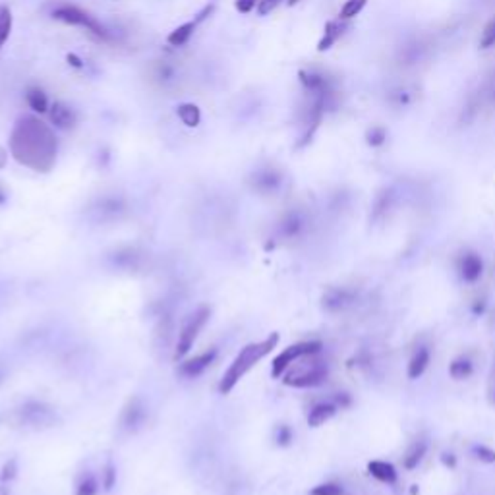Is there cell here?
Returning <instances> with one entry per match:
<instances>
[{
    "label": "cell",
    "instance_id": "1",
    "mask_svg": "<svg viewBox=\"0 0 495 495\" xmlns=\"http://www.w3.org/2000/svg\"><path fill=\"white\" fill-rule=\"evenodd\" d=\"M10 151L20 165L49 173L57 161L59 142L47 124L35 117H23L12 130Z\"/></svg>",
    "mask_w": 495,
    "mask_h": 495
},
{
    "label": "cell",
    "instance_id": "2",
    "mask_svg": "<svg viewBox=\"0 0 495 495\" xmlns=\"http://www.w3.org/2000/svg\"><path fill=\"white\" fill-rule=\"evenodd\" d=\"M277 342H279V335L273 333V335H269L267 339L246 344V347L234 356V360L231 362V366H229L226 371L223 373L219 391H221L223 395L231 393V391L242 381L244 376H246L250 369L255 368V366H258L267 354H271V350L277 347Z\"/></svg>",
    "mask_w": 495,
    "mask_h": 495
},
{
    "label": "cell",
    "instance_id": "3",
    "mask_svg": "<svg viewBox=\"0 0 495 495\" xmlns=\"http://www.w3.org/2000/svg\"><path fill=\"white\" fill-rule=\"evenodd\" d=\"M316 356V354H313ZM313 356H310V362L308 364H302V358H298L291 368L287 369L282 373V381L289 385V387H296V389H310V387H318L321 383L327 381V376L329 371L325 368L323 362H316L311 360Z\"/></svg>",
    "mask_w": 495,
    "mask_h": 495
},
{
    "label": "cell",
    "instance_id": "4",
    "mask_svg": "<svg viewBox=\"0 0 495 495\" xmlns=\"http://www.w3.org/2000/svg\"><path fill=\"white\" fill-rule=\"evenodd\" d=\"M52 18L55 20L64 21L68 26H76V28H84L86 31H89L91 35H95L97 39L101 41H115V35L113 31H108L103 23L99 20H95L89 12L81 10L79 6H74V4H60L52 10Z\"/></svg>",
    "mask_w": 495,
    "mask_h": 495
},
{
    "label": "cell",
    "instance_id": "5",
    "mask_svg": "<svg viewBox=\"0 0 495 495\" xmlns=\"http://www.w3.org/2000/svg\"><path fill=\"white\" fill-rule=\"evenodd\" d=\"M209 316H211V310L207 306H200L197 310H194L182 323V327L178 331L176 335V342L175 349H173V358L175 360H182L186 358V354L192 350L194 342L200 337V333L207 325L209 321Z\"/></svg>",
    "mask_w": 495,
    "mask_h": 495
},
{
    "label": "cell",
    "instance_id": "6",
    "mask_svg": "<svg viewBox=\"0 0 495 495\" xmlns=\"http://www.w3.org/2000/svg\"><path fill=\"white\" fill-rule=\"evenodd\" d=\"M107 263L117 271L136 275V273H146L151 267V255L136 246H122L107 253Z\"/></svg>",
    "mask_w": 495,
    "mask_h": 495
},
{
    "label": "cell",
    "instance_id": "7",
    "mask_svg": "<svg viewBox=\"0 0 495 495\" xmlns=\"http://www.w3.org/2000/svg\"><path fill=\"white\" fill-rule=\"evenodd\" d=\"M16 420L30 429H45L57 422V410L41 400H28L16 410Z\"/></svg>",
    "mask_w": 495,
    "mask_h": 495
},
{
    "label": "cell",
    "instance_id": "8",
    "mask_svg": "<svg viewBox=\"0 0 495 495\" xmlns=\"http://www.w3.org/2000/svg\"><path fill=\"white\" fill-rule=\"evenodd\" d=\"M321 349H323V344L320 340H304V342H296L289 349H284L277 358L273 360V378H282V373L291 368L296 360L302 358V356H310V354H320Z\"/></svg>",
    "mask_w": 495,
    "mask_h": 495
},
{
    "label": "cell",
    "instance_id": "9",
    "mask_svg": "<svg viewBox=\"0 0 495 495\" xmlns=\"http://www.w3.org/2000/svg\"><path fill=\"white\" fill-rule=\"evenodd\" d=\"M128 211V204L120 195H103L89 207V217L95 223H115L120 221Z\"/></svg>",
    "mask_w": 495,
    "mask_h": 495
},
{
    "label": "cell",
    "instance_id": "10",
    "mask_svg": "<svg viewBox=\"0 0 495 495\" xmlns=\"http://www.w3.org/2000/svg\"><path fill=\"white\" fill-rule=\"evenodd\" d=\"M147 420V407L146 402L139 397H132L128 400L120 418H118V427L124 434H136L137 429H142Z\"/></svg>",
    "mask_w": 495,
    "mask_h": 495
},
{
    "label": "cell",
    "instance_id": "11",
    "mask_svg": "<svg viewBox=\"0 0 495 495\" xmlns=\"http://www.w3.org/2000/svg\"><path fill=\"white\" fill-rule=\"evenodd\" d=\"M248 184L255 194L260 195H273L279 192L282 186V173L273 168V166H263L253 171L252 176L248 178Z\"/></svg>",
    "mask_w": 495,
    "mask_h": 495
},
{
    "label": "cell",
    "instance_id": "12",
    "mask_svg": "<svg viewBox=\"0 0 495 495\" xmlns=\"http://www.w3.org/2000/svg\"><path fill=\"white\" fill-rule=\"evenodd\" d=\"M304 231H306V215L298 209H292L289 213H284L281 217V221L277 223V238L284 240V242L300 238Z\"/></svg>",
    "mask_w": 495,
    "mask_h": 495
},
{
    "label": "cell",
    "instance_id": "13",
    "mask_svg": "<svg viewBox=\"0 0 495 495\" xmlns=\"http://www.w3.org/2000/svg\"><path fill=\"white\" fill-rule=\"evenodd\" d=\"M354 302H356V292L350 291V289L333 287V289H329L323 294L321 306H323V310L329 311V313H339V311H344L347 308H350Z\"/></svg>",
    "mask_w": 495,
    "mask_h": 495
},
{
    "label": "cell",
    "instance_id": "14",
    "mask_svg": "<svg viewBox=\"0 0 495 495\" xmlns=\"http://www.w3.org/2000/svg\"><path fill=\"white\" fill-rule=\"evenodd\" d=\"M215 358H217V350L215 349L200 352V354H195L194 358L184 360V362L180 364V368H178V373H180L182 378H188V379L197 378V376H202L205 369L213 364Z\"/></svg>",
    "mask_w": 495,
    "mask_h": 495
},
{
    "label": "cell",
    "instance_id": "15",
    "mask_svg": "<svg viewBox=\"0 0 495 495\" xmlns=\"http://www.w3.org/2000/svg\"><path fill=\"white\" fill-rule=\"evenodd\" d=\"M49 117H50V122H52V126L60 128V130H70V128H74L78 124V115H76V110L72 107H68L66 103H62V101H57V103L50 105Z\"/></svg>",
    "mask_w": 495,
    "mask_h": 495
},
{
    "label": "cell",
    "instance_id": "16",
    "mask_svg": "<svg viewBox=\"0 0 495 495\" xmlns=\"http://www.w3.org/2000/svg\"><path fill=\"white\" fill-rule=\"evenodd\" d=\"M175 339V320L171 318V313H163L159 318V323L155 327V349L157 350H171Z\"/></svg>",
    "mask_w": 495,
    "mask_h": 495
},
{
    "label": "cell",
    "instance_id": "17",
    "mask_svg": "<svg viewBox=\"0 0 495 495\" xmlns=\"http://www.w3.org/2000/svg\"><path fill=\"white\" fill-rule=\"evenodd\" d=\"M458 271H460L463 281L476 282L480 277H482V273H484V263H482V260H480L478 253H466V255L460 258Z\"/></svg>",
    "mask_w": 495,
    "mask_h": 495
},
{
    "label": "cell",
    "instance_id": "18",
    "mask_svg": "<svg viewBox=\"0 0 495 495\" xmlns=\"http://www.w3.org/2000/svg\"><path fill=\"white\" fill-rule=\"evenodd\" d=\"M335 414H337V405H333V402H318L316 407H311L310 414H308V424L311 427H320L325 422H329Z\"/></svg>",
    "mask_w": 495,
    "mask_h": 495
},
{
    "label": "cell",
    "instance_id": "19",
    "mask_svg": "<svg viewBox=\"0 0 495 495\" xmlns=\"http://www.w3.org/2000/svg\"><path fill=\"white\" fill-rule=\"evenodd\" d=\"M368 472L376 480L383 482V484H395L397 482V470L395 466L389 465L385 460H371L368 465Z\"/></svg>",
    "mask_w": 495,
    "mask_h": 495
},
{
    "label": "cell",
    "instance_id": "20",
    "mask_svg": "<svg viewBox=\"0 0 495 495\" xmlns=\"http://www.w3.org/2000/svg\"><path fill=\"white\" fill-rule=\"evenodd\" d=\"M429 366V350L427 349H418L414 352V356L408 362V378L418 379L424 376V371Z\"/></svg>",
    "mask_w": 495,
    "mask_h": 495
},
{
    "label": "cell",
    "instance_id": "21",
    "mask_svg": "<svg viewBox=\"0 0 495 495\" xmlns=\"http://www.w3.org/2000/svg\"><path fill=\"white\" fill-rule=\"evenodd\" d=\"M197 23H200L197 20L186 21V23H182V26H178L175 31H171V33H168V37H166L168 45H173V47H182V45H186V43L190 41V37L194 35Z\"/></svg>",
    "mask_w": 495,
    "mask_h": 495
},
{
    "label": "cell",
    "instance_id": "22",
    "mask_svg": "<svg viewBox=\"0 0 495 495\" xmlns=\"http://www.w3.org/2000/svg\"><path fill=\"white\" fill-rule=\"evenodd\" d=\"M26 101H28V105L33 113H49V99H47V93L39 88H30L28 89V93H26Z\"/></svg>",
    "mask_w": 495,
    "mask_h": 495
},
{
    "label": "cell",
    "instance_id": "23",
    "mask_svg": "<svg viewBox=\"0 0 495 495\" xmlns=\"http://www.w3.org/2000/svg\"><path fill=\"white\" fill-rule=\"evenodd\" d=\"M176 115L182 120V124H186L188 128L200 126V122H202V110L194 103H182L176 110Z\"/></svg>",
    "mask_w": 495,
    "mask_h": 495
},
{
    "label": "cell",
    "instance_id": "24",
    "mask_svg": "<svg viewBox=\"0 0 495 495\" xmlns=\"http://www.w3.org/2000/svg\"><path fill=\"white\" fill-rule=\"evenodd\" d=\"M426 449H427L426 441H414L412 445L408 447V451L405 453V458H402L405 468H408V470L416 468V466L420 465V460H422L424 455H426Z\"/></svg>",
    "mask_w": 495,
    "mask_h": 495
},
{
    "label": "cell",
    "instance_id": "25",
    "mask_svg": "<svg viewBox=\"0 0 495 495\" xmlns=\"http://www.w3.org/2000/svg\"><path fill=\"white\" fill-rule=\"evenodd\" d=\"M449 376L456 379V381L470 378V376H472V362L466 358V356L455 358L449 364Z\"/></svg>",
    "mask_w": 495,
    "mask_h": 495
},
{
    "label": "cell",
    "instance_id": "26",
    "mask_svg": "<svg viewBox=\"0 0 495 495\" xmlns=\"http://www.w3.org/2000/svg\"><path fill=\"white\" fill-rule=\"evenodd\" d=\"M99 482L91 472H84L76 482V495H97Z\"/></svg>",
    "mask_w": 495,
    "mask_h": 495
},
{
    "label": "cell",
    "instance_id": "27",
    "mask_svg": "<svg viewBox=\"0 0 495 495\" xmlns=\"http://www.w3.org/2000/svg\"><path fill=\"white\" fill-rule=\"evenodd\" d=\"M12 23H14V18H12V10L8 6H0V49L4 47V43L10 39L12 33Z\"/></svg>",
    "mask_w": 495,
    "mask_h": 495
},
{
    "label": "cell",
    "instance_id": "28",
    "mask_svg": "<svg viewBox=\"0 0 495 495\" xmlns=\"http://www.w3.org/2000/svg\"><path fill=\"white\" fill-rule=\"evenodd\" d=\"M391 200H393V192H391V190H383V192L376 197L373 211H371V219H373V221H378V219H381L383 215L387 213V209L391 207Z\"/></svg>",
    "mask_w": 495,
    "mask_h": 495
},
{
    "label": "cell",
    "instance_id": "29",
    "mask_svg": "<svg viewBox=\"0 0 495 495\" xmlns=\"http://www.w3.org/2000/svg\"><path fill=\"white\" fill-rule=\"evenodd\" d=\"M340 26L339 23H335V21H329L327 26H325V35H323V39L320 41V45H318V50H327L331 49L335 43H337V39L340 37Z\"/></svg>",
    "mask_w": 495,
    "mask_h": 495
},
{
    "label": "cell",
    "instance_id": "30",
    "mask_svg": "<svg viewBox=\"0 0 495 495\" xmlns=\"http://www.w3.org/2000/svg\"><path fill=\"white\" fill-rule=\"evenodd\" d=\"M366 2H368V0H347L344 6L340 8V20H350V18H354V16H358L360 12L364 10Z\"/></svg>",
    "mask_w": 495,
    "mask_h": 495
},
{
    "label": "cell",
    "instance_id": "31",
    "mask_svg": "<svg viewBox=\"0 0 495 495\" xmlns=\"http://www.w3.org/2000/svg\"><path fill=\"white\" fill-rule=\"evenodd\" d=\"M495 47V16L485 23L482 37H480V49H492Z\"/></svg>",
    "mask_w": 495,
    "mask_h": 495
},
{
    "label": "cell",
    "instance_id": "32",
    "mask_svg": "<svg viewBox=\"0 0 495 495\" xmlns=\"http://www.w3.org/2000/svg\"><path fill=\"white\" fill-rule=\"evenodd\" d=\"M310 495H342V487L335 482H327V484L316 485Z\"/></svg>",
    "mask_w": 495,
    "mask_h": 495
},
{
    "label": "cell",
    "instance_id": "33",
    "mask_svg": "<svg viewBox=\"0 0 495 495\" xmlns=\"http://www.w3.org/2000/svg\"><path fill=\"white\" fill-rule=\"evenodd\" d=\"M155 78L159 81H171L175 78V66L168 64V62H159L155 68Z\"/></svg>",
    "mask_w": 495,
    "mask_h": 495
},
{
    "label": "cell",
    "instance_id": "34",
    "mask_svg": "<svg viewBox=\"0 0 495 495\" xmlns=\"http://www.w3.org/2000/svg\"><path fill=\"white\" fill-rule=\"evenodd\" d=\"M387 139V134H385V130L383 128H371L368 132V144L373 147H379L383 146V142Z\"/></svg>",
    "mask_w": 495,
    "mask_h": 495
},
{
    "label": "cell",
    "instance_id": "35",
    "mask_svg": "<svg viewBox=\"0 0 495 495\" xmlns=\"http://www.w3.org/2000/svg\"><path fill=\"white\" fill-rule=\"evenodd\" d=\"M103 478H105V482H103V485H105V489H113V485H115V482H117V470H115V466L113 465H107L105 466V472H103Z\"/></svg>",
    "mask_w": 495,
    "mask_h": 495
},
{
    "label": "cell",
    "instance_id": "36",
    "mask_svg": "<svg viewBox=\"0 0 495 495\" xmlns=\"http://www.w3.org/2000/svg\"><path fill=\"white\" fill-rule=\"evenodd\" d=\"M474 453L478 455V458H480V460H484V463H495V451L487 449V447L476 445Z\"/></svg>",
    "mask_w": 495,
    "mask_h": 495
},
{
    "label": "cell",
    "instance_id": "37",
    "mask_svg": "<svg viewBox=\"0 0 495 495\" xmlns=\"http://www.w3.org/2000/svg\"><path fill=\"white\" fill-rule=\"evenodd\" d=\"M281 4V0H260V4H258V12L265 16V14H269L271 10H275L277 6Z\"/></svg>",
    "mask_w": 495,
    "mask_h": 495
},
{
    "label": "cell",
    "instance_id": "38",
    "mask_svg": "<svg viewBox=\"0 0 495 495\" xmlns=\"http://www.w3.org/2000/svg\"><path fill=\"white\" fill-rule=\"evenodd\" d=\"M255 4H260V0H236V10L240 14H250Z\"/></svg>",
    "mask_w": 495,
    "mask_h": 495
},
{
    "label": "cell",
    "instance_id": "39",
    "mask_svg": "<svg viewBox=\"0 0 495 495\" xmlns=\"http://www.w3.org/2000/svg\"><path fill=\"white\" fill-rule=\"evenodd\" d=\"M291 437H292L291 429L287 426H281L277 429V441H279L281 445H289V443H291Z\"/></svg>",
    "mask_w": 495,
    "mask_h": 495
},
{
    "label": "cell",
    "instance_id": "40",
    "mask_svg": "<svg viewBox=\"0 0 495 495\" xmlns=\"http://www.w3.org/2000/svg\"><path fill=\"white\" fill-rule=\"evenodd\" d=\"M14 460H10V465H6L4 466V472H2V480L6 482V480H10V478H14Z\"/></svg>",
    "mask_w": 495,
    "mask_h": 495
},
{
    "label": "cell",
    "instance_id": "41",
    "mask_svg": "<svg viewBox=\"0 0 495 495\" xmlns=\"http://www.w3.org/2000/svg\"><path fill=\"white\" fill-rule=\"evenodd\" d=\"M68 62L74 68H84V62H81V59H78L76 55H68Z\"/></svg>",
    "mask_w": 495,
    "mask_h": 495
},
{
    "label": "cell",
    "instance_id": "42",
    "mask_svg": "<svg viewBox=\"0 0 495 495\" xmlns=\"http://www.w3.org/2000/svg\"><path fill=\"white\" fill-rule=\"evenodd\" d=\"M6 202V194H4V190L0 188V204H4Z\"/></svg>",
    "mask_w": 495,
    "mask_h": 495
},
{
    "label": "cell",
    "instance_id": "43",
    "mask_svg": "<svg viewBox=\"0 0 495 495\" xmlns=\"http://www.w3.org/2000/svg\"><path fill=\"white\" fill-rule=\"evenodd\" d=\"M296 2H298V0H289V4H291V6H294Z\"/></svg>",
    "mask_w": 495,
    "mask_h": 495
},
{
    "label": "cell",
    "instance_id": "44",
    "mask_svg": "<svg viewBox=\"0 0 495 495\" xmlns=\"http://www.w3.org/2000/svg\"><path fill=\"white\" fill-rule=\"evenodd\" d=\"M494 99H495V89H494Z\"/></svg>",
    "mask_w": 495,
    "mask_h": 495
}]
</instances>
